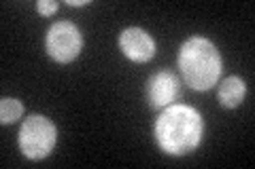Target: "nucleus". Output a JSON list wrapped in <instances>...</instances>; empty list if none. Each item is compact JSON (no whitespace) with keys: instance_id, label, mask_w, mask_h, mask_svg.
<instances>
[{"instance_id":"f257e3e1","label":"nucleus","mask_w":255,"mask_h":169,"mask_svg":"<svg viewBox=\"0 0 255 169\" xmlns=\"http://www.w3.org/2000/svg\"><path fill=\"white\" fill-rule=\"evenodd\" d=\"M153 131L162 152L170 157H183L200 146L204 125L196 108L185 104H172L157 116Z\"/></svg>"},{"instance_id":"f03ea898","label":"nucleus","mask_w":255,"mask_h":169,"mask_svg":"<svg viewBox=\"0 0 255 169\" xmlns=\"http://www.w3.org/2000/svg\"><path fill=\"white\" fill-rule=\"evenodd\" d=\"M181 76L196 91H209L221 76V55L209 38L191 36L179 51Z\"/></svg>"},{"instance_id":"7ed1b4c3","label":"nucleus","mask_w":255,"mask_h":169,"mask_svg":"<svg viewBox=\"0 0 255 169\" xmlns=\"http://www.w3.org/2000/svg\"><path fill=\"white\" fill-rule=\"evenodd\" d=\"M58 142V129L47 116L32 114L23 120L19 129V148L30 161H41L51 155Z\"/></svg>"},{"instance_id":"20e7f679","label":"nucleus","mask_w":255,"mask_h":169,"mask_svg":"<svg viewBox=\"0 0 255 169\" xmlns=\"http://www.w3.org/2000/svg\"><path fill=\"white\" fill-rule=\"evenodd\" d=\"M83 38L73 21H58L49 28L45 36V51L58 63H70L81 53Z\"/></svg>"},{"instance_id":"39448f33","label":"nucleus","mask_w":255,"mask_h":169,"mask_svg":"<svg viewBox=\"0 0 255 169\" xmlns=\"http://www.w3.org/2000/svg\"><path fill=\"white\" fill-rule=\"evenodd\" d=\"M181 95V85L179 78L172 74V72H157L149 78L147 83V102L151 108H168L174 102L179 100Z\"/></svg>"},{"instance_id":"423d86ee","label":"nucleus","mask_w":255,"mask_h":169,"mask_svg":"<svg viewBox=\"0 0 255 169\" xmlns=\"http://www.w3.org/2000/svg\"><path fill=\"white\" fill-rule=\"evenodd\" d=\"M119 49H122V53L130 61L145 63L155 55V40L145 30L128 28L119 34Z\"/></svg>"},{"instance_id":"0eeeda50","label":"nucleus","mask_w":255,"mask_h":169,"mask_svg":"<svg viewBox=\"0 0 255 169\" xmlns=\"http://www.w3.org/2000/svg\"><path fill=\"white\" fill-rule=\"evenodd\" d=\"M247 95V85L241 76H228L221 80L217 89V100L223 108H236L241 106Z\"/></svg>"},{"instance_id":"6e6552de","label":"nucleus","mask_w":255,"mask_h":169,"mask_svg":"<svg viewBox=\"0 0 255 169\" xmlns=\"http://www.w3.org/2000/svg\"><path fill=\"white\" fill-rule=\"evenodd\" d=\"M21 114H23V106H21L19 100L2 98V102H0V123L11 125L15 120H19Z\"/></svg>"},{"instance_id":"1a4fd4ad","label":"nucleus","mask_w":255,"mask_h":169,"mask_svg":"<svg viewBox=\"0 0 255 169\" xmlns=\"http://www.w3.org/2000/svg\"><path fill=\"white\" fill-rule=\"evenodd\" d=\"M36 11L43 15V17H49L58 11V2H53V0H38L36 2Z\"/></svg>"},{"instance_id":"9d476101","label":"nucleus","mask_w":255,"mask_h":169,"mask_svg":"<svg viewBox=\"0 0 255 169\" xmlns=\"http://www.w3.org/2000/svg\"><path fill=\"white\" fill-rule=\"evenodd\" d=\"M68 4L70 6H85V4H90L87 0H68Z\"/></svg>"}]
</instances>
